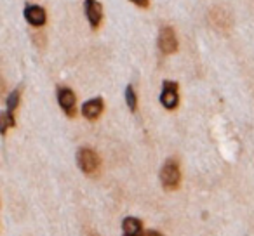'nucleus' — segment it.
Segmentation results:
<instances>
[{"label":"nucleus","mask_w":254,"mask_h":236,"mask_svg":"<svg viewBox=\"0 0 254 236\" xmlns=\"http://www.w3.org/2000/svg\"><path fill=\"white\" fill-rule=\"evenodd\" d=\"M159 49L162 50V54L169 56L178 50V39L176 32H174L171 26H164L159 33Z\"/></svg>","instance_id":"obj_5"},{"label":"nucleus","mask_w":254,"mask_h":236,"mask_svg":"<svg viewBox=\"0 0 254 236\" xmlns=\"http://www.w3.org/2000/svg\"><path fill=\"white\" fill-rule=\"evenodd\" d=\"M84 11L87 16V21L92 30H98L103 21V7L98 0H85L84 2Z\"/></svg>","instance_id":"obj_7"},{"label":"nucleus","mask_w":254,"mask_h":236,"mask_svg":"<svg viewBox=\"0 0 254 236\" xmlns=\"http://www.w3.org/2000/svg\"><path fill=\"white\" fill-rule=\"evenodd\" d=\"M160 183L166 189H178L181 183V170L176 158H169L160 170Z\"/></svg>","instance_id":"obj_1"},{"label":"nucleus","mask_w":254,"mask_h":236,"mask_svg":"<svg viewBox=\"0 0 254 236\" xmlns=\"http://www.w3.org/2000/svg\"><path fill=\"white\" fill-rule=\"evenodd\" d=\"M19 99H21V91H19V89H16V91H12L11 94H9V97H7V113L14 115L16 108H18V104H19Z\"/></svg>","instance_id":"obj_11"},{"label":"nucleus","mask_w":254,"mask_h":236,"mask_svg":"<svg viewBox=\"0 0 254 236\" xmlns=\"http://www.w3.org/2000/svg\"><path fill=\"white\" fill-rule=\"evenodd\" d=\"M124 236H141V233H138V235H124Z\"/></svg>","instance_id":"obj_15"},{"label":"nucleus","mask_w":254,"mask_h":236,"mask_svg":"<svg viewBox=\"0 0 254 236\" xmlns=\"http://www.w3.org/2000/svg\"><path fill=\"white\" fill-rule=\"evenodd\" d=\"M145 236H162V235H160L159 231H148V233H146Z\"/></svg>","instance_id":"obj_14"},{"label":"nucleus","mask_w":254,"mask_h":236,"mask_svg":"<svg viewBox=\"0 0 254 236\" xmlns=\"http://www.w3.org/2000/svg\"><path fill=\"white\" fill-rule=\"evenodd\" d=\"M124 235H138L143 231V222L136 217H126L122 222Z\"/></svg>","instance_id":"obj_10"},{"label":"nucleus","mask_w":254,"mask_h":236,"mask_svg":"<svg viewBox=\"0 0 254 236\" xmlns=\"http://www.w3.org/2000/svg\"><path fill=\"white\" fill-rule=\"evenodd\" d=\"M103 108H105V106H103L101 97L89 99V101L82 106V115H84L87 120H98L103 113Z\"/></svg>","instance_id":"obj_9"},{"label":"nucleus","mask_w":254,"mask_h":236,"mask_svg":"<svg viewBox=\"0 0 254 236\" xmlns=\"http://www.w3.org/2000/svg\"><path fill=\"white\" fill-rule=\"evenodd\" d=\"M207 18H209V23H211L218 32H228L233 25L232 14L223 7H212L211 11H209Z\"/></svg>","instance_id":"obj_3"},{"label":"nucleus","mask_w":254,"mask_h":236,"mask_svg":"<svg viewBox=\"0 0 254 236\" xmlns=\"http://www.w3.org/2000/svg\"><path fill=\"white\" fill-rule=\"evenodd\" d=\"M58 102H60L64 115L75 116V113H77V97H75L71 89H68V87L58 89Z\"/></svg>","instance_id":"obj_6"},{"label":"nucleus","mask_w":254,"mask_h":236,"mask_svg":"<svg viewBox=\"0 0 254 236\" xmlns=\"http://www.w3.org/2000/svg\"><path fill=\"white\" fill-rule=\"evenodd\" d=\"M160 102L166 109H176L180 106V94H178V84L173 80L164 82L162 94H160Z\"/></svg>","instance_id":"obj_4"},{"label":"nucleus","mask_w":254,"mask_h":236,"mask_svg":"<svg viewBox=\"0 0 254 236\" xmlns=\"http://www.w3.org/2000/svg\"><path fill=\"white\" fill-rule=\"evenodd\" d=\"M126 102L131 111H136V108H138V97H136V92L132 89V85H127L126 87Z\"/></svg>","instance_id":"obj_12"},{"label":"nucleus","mask_w":254,"mask_h":236,"mask_svg":"<svg viewBox=\"0 0 254 236\" xmlns=\"http://www.w3.org/2000/svg\"><path fill=\"white\" fill-rule=\"evenodd\" d=\"M131 2L138 5V7H143V9L148 7V4H150V0H131Z\"/></svg>","instance_id":"obj_13"},{"label":"nucleus","mask_w":254,"mask_h":236,"mask_svg":"<svg viewBox=\"0 0 254 236\" xmlns=\"http://www.w3.org/2000/svg\"><path fill=\"white\" fill-rule=\"evenodd\" d=\"M77 163L82 172L91 176V174L98 172L99 163L101 162H99V156L96 155L91 148H82V149H78V153H77Z\"/></svg>","instance_id":"obj_2"},{"label":"nucleus","mask_w":254,"mask_h":236,"mask_svg":"<svg viewBox=\"0 0 254 236\" xmlns=\"http://www.w3.org/2000/svg\"><path fill=\"white\" fill-rule=\"evenodd\" d=\"M91 236H98V235H91Z\"/></svg>","instance_id":"obj_16"},{"label":"nucleus","mask_w":254,"mask_h":236,"mask_svg":"<svg viewBox=\"0 0 254 236\" xmlns=\"http://www.w3.org/2000/svg\"><path fill=\"white\" fill-rule=\"evenodd\" d=\"M25 18H26V21H28L32 26H35V28L46 25V11H44L40 5H33V4L26 5Z\"/></svg>","instance_id":"obj_8"}]
</instances>
